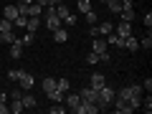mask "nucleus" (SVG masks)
I'll return each instance as SVG.
<instances>
[{"mask_svg":"<svg viewBox=\"0 0 152 114\" xmlns=\"http://www.w3.org/2000/svg\"><path fill=\"white\" fill-rule=\"evenodd\" d=\"M64 99H66V107H69L71 112L79 107V102H81V96H79V94H69V96H64Z\"/></svg>","mask_w":152,"mask_h":114,"instance_id":"ddd939ff","label":"nucleus"},{"mask_svg":"<svg viewBox=\"0 0 152 114\" xmlns=\"http://www.w3.org/2000/svg\"><path fill=\"white\" fill-rule=\"evenodd\" d=\"M51 89H56V79H53V76H46V79H43V91L48 94Z\"/></svg>","mask_w":152,"mask_h":114,"instance_id":"4be33fe9","label":"nucleus"},{"mask_svg":"<svg viewBox=\"0 0 152 114\" xmlns=\"http://www.w3.org/2000/svg\"><path fill=\"white\" fill-rule=\"evenodd\" d=\"M38 28H41V18H28V23H26V31H31V33H36Z\"/></svg>","mask_w":152,"mask_h":114,"instance_id":"6ab92c4d","label":"nucleus"},{"mask_svg":"<svg viewBox=\"0 0 152 114\" xmlns=\"http://www.w3.org/2000/svg\"><path fill=\"white\" fill-rule=\"evenodd\" d=\"M112 102H114V89L104 84V86L99 89V96H96V107H99V109H107V107H112Z\"/></svg>","mask_w":152,"mask_h":114,"instance_id":"f257e3e1","label":"nucleus"},{"mask_svg":"<svg viewBox=\"0 0 152 114\" xmlns=\"http://www.w3.org/2000/svg\"><path fill=\"white\" fill-rule=\"evenodd\" d=\"M33 41H36V33H31V31H26V33L20 36V43H23V46H31Z\"/></svg>","mask_w":152,"mask_h":114,"instance_id":"aec40b11","label":"nucleus"},{"mask_svg":"<svg viewBox=\"0 0 152 114\" xmlns=\"http://www.w3.org/2000/svg\"><path fill=\"white\" fill-rule=\"evenodd\" d=\"M142 20H145V26H147V31H150V26H152V13L147 10V13H145V18H142Z\"/></svg>","mask_w":152,"mask_h":114,"instance_id":"f704fd0d","label":"nucleus"},{"mask_svg":"<svg viewBox=\"0 0 152 114\" xmlns=\"http://www.w3.org/2000/svg\"><path fill=\"white\" fill-rule=\"evenodd\" d=\"M18 3H26V5H31V3H33V0H18Z\"/></svg>","mask_w":152,"mask_h":114,"instance_id":"a19ab883","label":"nucleus"},{"mask_svg":"<svg viewBox=\"0 0 152 114\" xmlns=\"http://www.w3.org/2000/svg\"><path fill=\"white\" fill-rule=\"evenodd\" d=\"M18 74H20L18 69H10V71H8V79H10V81H18Z\"/></svg>","mask_w":152,"mask_h":114,"instance_id":"72a5a7b5","label":"nucleus"},{"mask_svg":"<svg viewBox=\"0 0 152 114\" xmlns=\"http://www.w3.org/2000/svg\"><path fill=\"white\" fill-rule=\"evenodd\" d=\"M69 86H71V84H69V79H56V89H61V91H69Z\"/></svg>","mask_w":152,"mask_h":114,"instance_id":"393cba45","label":"nucleus"},{"mask_svg":"<svg viewBox=\"0 0 152 114\" xmlns=\"http://www.w3.org/2000/svg\"><path fill=\"white\" fill-rule=\"evenodd\" d=\"M10 31H13V20L3 18V20H0V36H3V33H10Z\"/></svg>","mask_w":152,"mask_h":114,"instance_id":"412c9836","label":"nucleus"},{"mask_svg":"<svg viewBox=\"0 0 152 114\" xmlns=\"http://www.w3.org/2000/svg\"><path fill=\"white\" fill-rule=\"evenodd\" d=\"M140 107L145 109V114H150V112H152V99H150V94H147V99H145V102L140 104Z\"/></svg>","mask_w":152,"mask_h":114,"instance_id":"7c9ffc66","label":"nucleus"},{"mask_svg":"<svg viewBox=\"0 0 152 114\" xmlns=\"http://www.w3.org/2000/svg\"><path fill=\"white\" fill-rule=\"evenodd\" d=\"M53 41H56V43H66V41H69V31H66L64 26L56 28V31H53Z\"/></svg>","mask_w":152,"mask_h":114,"instance_id":"9d476101","label":"nucleus"},{"mask_svg":"<svg viewBox=\"0 0 152 114\" xmlns=\"http://www.w3.org/2000/svg\"><path fill=\"white\" fill-rule=\"evenodd\" d=\"M99 61H102V58H99V56L94 53V51H91V53L86 56V64H91V66H94V64H99Z\"/></svg>","mask_w":152,"mask_h":114,"instance_id":"2f4dec72","label":"nucleus"},{"mask_svg":"<svg viewBox=\"0 0 152 114\" xmlns=\"http://www.w3.org/2000/svg\"><path fill=\"white\" fill-rule=\"evenodd\" d=\"M84 15H86V23H89V26H96V23H99V15H96V13H94V10L84 13Z\"/></svg>","mask_w":152,"mask_h":114,"instance_id":"cd10ccee","label":"nucleus"},{"mask_svg":"<svg viewBox=\"0 0 152 114\" xmlns=\"http://www.w3.org/2000/svg\"><path fill=\"white\" fill-rule=\"evenodd\" d=\"M15 38H18V36H15V33L10 31V33H3V36H0V41H3V43H13Z\"/></svg>","mask_w":152,"mask_h":114,"instance_id":"c756f323","label":"nucleus"},{"mask_svg":"<svg viewBox=\"0 0 152 114\" xmlns=\"http://www.w3.org/2000/svg\"><path fill=\"white\" fill-rule=\"evenodd\" d=\"M41 13H43V8H41L36 0H33L31 5H28V18H31V15H33V18H41Z\"/></svg>","mask_w":152,"mask_h":114,"instance_id":"a211bd4d","label":"nucleus"},{"mask_svg":"<svg viewBox=\"0 0 152 114\" xmlns=\"http://www.w3.org/2000/svg\"><path fill=\"white\" fill-rule=\"evenodd\" d=\"M91 51L99 56L102 61H109V51H107V41H104L102 36H94V41H91Z\"/></svg>","mask_w":152,"mask_h":114,"instance_id":"f03ea898","label":"nucleus"},{"mask_svg":"<svg viewBox=\"0 0 152 114\" xmlns=\"http://www.w3.org/2000/svg\"><path fill=\"white\" fill-rule=\"evenodd\" d=\"M114 33L119 38H127V36H132V23H127V20H122L119 26H114Z\"/></svg>","mask_w":152,"mask_h":114,"instance_id":"6e6552de","label":"nucleus"},{"mask_svg":"<svg viewBox=\"0 0 152 114\" xmlns=\"http://www.w3.org/2000/svg\"><path fill=\"white\" fill-rule=\"evenodd\" d=\"M79 96H81V102H96L99 91H96V89H91V86H84L81 91H79Z\"/></svg>","mask_w":152,"mask_h":114,"instance_id":"0eeeda50","label":"nucleus"},{"mask_svg":"<svg viewBox=\"0 0 152 114\" xmlns=\"http://www.w3.org/2000/svg\"><path fill=\"white\" fill-rule=\"evenodd\" d=\"M107 8L112 13H119L122 10V0H107Z\"/></svg>","mask_w":152,"mask_h":114,"instance_id":"b1692460","label":"nucleus"},{"mask_svg":"<svg viewBox=\"0 0 152 114\" xmlns=\"http://www.w3.org/2000/svg\"><path fill=\"white\" fill-rule=\"evenodd\" d=\"M61 26H64V20L56 15V10H53V8H46V28L53 33L56 28H61Z\"/></svg>","mask_w":152,"mask_h":114,"instance_id":"7ed1b4c3","label":"nucleus"},{"mask_svg":"<svg viewBox=\"0 0 152 114\" xmlns=\"http://www.w3.org/2000/svg\"><path fill=\"white\" fill-rule=\"evenodd\" d=\"M23 109H26V107H23L20 96H13V99H10V112H13V114H20Z\"/></svg>","mask_w":152,"mask_h":114,"instance_id":"f3484780","label":"nucleus"},{"mask_svg":"<svg viewBox=\"0 0 152 114\" xmlns=\"http://www.w3.org/2000/svg\"><path fill=\"white\" fill-rule=\"evenodd\" d=\"M76 8H79V13H89V10H91V0H79Z\"/></svg>","mask_w":152,"mask_h":114,"instance_id":"5701e85b","label":"nucleus"},{"mask_svg":"<svg viewBox=\"0 0 152 114\" xmlns=\"http://www.w3.org/2000/svg\"><path fill=\"white\" fill-rule=\"evenodd\" d=\"M36 3H38L41 8H43V5H48V0H36Z\"/></svg>","mask_w":152,"mask_h":114,"instance_id":"ea45409f","label":"nucleus"},{"mask_svg":"<svg viewBox=\"0 0 152 114\" xmlns=\"http://www.w3.org/2000/svg\"><path fill=\"white\" fill-rule=\"evenodd\" d=\"M26 23H28V15H18L13 20V28H26Z\"/></svg>","mask_w":152,"mask_h":114,"instance_id":"c85d7f7f","label":"nucleus"},{"mask_svg":"<svg viewBox=\"0 0 152 114\" xmlns=\"http://www.w3.org/2000/svg\"><path fill=\"white\" fill-rule=\"evenodd\" d=\"M104 84H107V76H104V74H99V71H94V74L89 76V86H91V89H96V91L104 86Z\"/></svg>","mask_w":152,"mask_h":114,"instance_id":"423d86ee","label":"nucleus"},{"mask_svg":"<svg viewBox=\"0 0 152 114\" xmlns=\"http://www.w3.org/2000/svg\"><path fill=\"white\" fill-rule=\"evenodd\" d=\"M20 102H23V107H26V109H33V107L38 104V102H36V96H33V94H28V91L20 96Z\"/></svg>","mask_w":152,"mask_h":114,"instance_id":"2eb2a0df","label":"nucleus"},{"mask_svg":"<svg viewBox=\"0 0 152 114\" xmlns=\"http://www.w3.org/2000/svg\"><path fill=\"white\" fill-rule=\"evenodd\" d=\"M122 48H127V51H137V48H140V41H137L134 36H127V38H124V43H122Z\"/></svg>","mask_w":152,"mask_h":114,"instance_id":"9b49d317","label":"nucleus"},{"mask_svg":"<svg viewBox=\"0 0 152 114\" xmlns=\"http://www.w3.org/2000/svg\"><path fill=\"white\" fill-rule=\"evenodd\" d=\"M20 56H23V43H20V38H15V41L10 43V58L18 61Z\"/></svg>","mask_w":152,"mask_h":114,"instance_id":"1a4fd4ad","label":"nucleus"},{"mask_svg":"<svg viewBox=\"0 0 152 114\" xmlns=\"http://www.w3.org/2000/svg\"><path fill=\"white\" fill-rule=\"evenodd\" d=\"M10 112V107H8V102H0V114H8Z\"/></svg>","mask_w":152,"mask_h":114,"instance_id":"e433bc0d","label":"nucleus"},{"mask_svg":"<svg viewBox=\"0 0 152 114\" xmlns=\"http://www.w3.org/2000/svg\"><path fill=\"white\" fill-rule=\"evenodd\" d=\"M64 0H48V8H56V5H61Z\"/></svg>","mask_w":152,"mask_h":114,"instance_id":"58836bf2","label":"nucleus"},{"mask_svg":"<svg viewBox=\"0 0 152 114\" xmlns=\"http://www.w3.org/2000/svg\"><path fill=\"white\" fill-rule=\"evenodd\" d=\"M48 112H51V114H64V112H66V109H64V107H51V109H48Z\"/></svg>","mask_w":152,"mask_h":114,"instance_id":"4c0bfd02","label":"nucleus"},{"mask_svg":"<svg viewBox=\"0 0 152 114\" xmlns=\"http://www.w3.org/2000/svg\"><path fill=\"white\" fill-rule=\"evenodd\" d=\"M119 15H122V20H127V23H132L134 20V8H127V5H122V10H119Z\"/></svg>","mask_w":152,"mask_h":114,"instance_id":"f8f14e48","label":"nucleus"},{"mask_svg":"<svg viewBox=\"0 0 152 114\" xmlns=\"http://www.w3.org/2000/svg\"><path fill=\"white\" fill-rule=\"evenodd\" d=\"M76 114H96V112H102V109L96 107V102H79V107L74 109Z\"/></svg>","mask_w":152,"mask_h":114,"instance_id":"39448f33","label":"nucleus"},{"mask_svg":"<svg viewBox=\"0 0 152 114\" xmlns=\"http://www.w3.org/2000/svg\"><path fill=\"white\" fill-rule=\"evenodd\" d=\"M64 96H66V94L61 91V89H51V91H48V99L53 104H61V102H64Z\"/></svg>","mask_w":152,"mask_h":114,"instance_id":"4468645a","label":"nucleus"},{"mask_svg":"<svg viewBox=\"0 0 152 114\" xmlns=\"http://www.w3.org/2000/svg\"><path fill=\"white\" fill-rule=\"evenodd\" d=\"M53 10H56V15H58V18H61V20H64V18H66V15H69V8H66V5H64V3H61V5H56V8H53Z\"/></svg>","mask_w":152,"mask_h":114,"instance_id":"a878e982","label":"nucleus"},{"mask_svg":"<svg viewBox=\"0 0 152 114\" xmlns=\"http://www.w3.org/2000/svg\"><path fill=\"white\" fill-rule=\"evenodd\" d=\"M140 48H152V36H150V31H147L145 38L140 41Z\"/></svg>","mask_w":152,"mask_h":114,"instance_id":"bb28decb","label":"nucleus"},{"mask_svg":"<svg viewBox=\"0 0 152 114\" xmlns=\"http://www.w3.org/2000/svg\"><path fill=\"white\" fill-rule=\"evenodd\" d=\"M102 3H107V0H102Z\"/></svg>","mask_w":152,"mask_h":114,"instance_id":"79ce46f5","label":"nucleus"},{"mask_svg":"<svg viewBox=\"0 0 152 114\" xmlns=\"http://www.w3.org/2000/svg\"><path fill=\"white\" fill-rule=\"evenodd\" d=\"M33 84H36V79H33V74H26V71H20L18 74V86L23 89V91H31Z\"/></svg>","mask_w":152,"mask_h":114,"instance_id":"20e7f679","label":"nucleus"},{"mask_svg":"<svg viewBox=\"0 0 152 114\" xmlns=\"http://www.w3.org/2000/svg\"><path fill=\"white\" fill-rule=\"evenodd\" d=\"M64 23H66V26H76V15H74V13H69V15L64 18Z\"/></svg>","mask_w":152,"mask_h":114,"instance_id":"473e14b6","label":"nucleus"},{"mask_svg":"<svg viewBox=\"0 0 152 114\" xmlns=\"http://www.w3.org/2000/svg\"><path fill=\"white\" fill-rule=\"evenodd\" d=\"M142 89H145V91H147V94H150V91H152V79H150V76H147V79H145V84H142Z\"/></svg>","mask_w":152,"mask_h":114,"instance_id":"c9c22d12","label":"nucleus"},{"mask_svg":"<svg viewBox=\"0 0 152 114\" xmlns=\"http://www.w3.org/2000/svg\"><path fill=\"white\" fill-rule=\"evenodd\" d=\"M3 18H8V20H15V18H18V5H5Z\"/></svg>","mask_w":152,"mask_h":114,"instance_id":"dca6fc26","label":"nucleus"}]
</instances>
